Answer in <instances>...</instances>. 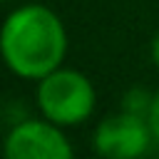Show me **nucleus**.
Listing matches in <instances>:
<instances>
[{
    "label": "nucleus",
    "mask_w": 159,
    "mask_h": 159,
    "mask_svg": "<svg viewBox=\"0 0 159 159\" xmlns=\"http://www.w3.org/2000/svg\"><path fill=\"white\" fill-rule=\"evenodd\" d=\"M7 70L22 80H42L62 67L67 32L57 12L45 5H22L12 10L0 35Z\"/></svg>",
    "instance_id": "1"
},
{
    "label": "nucleus",
    "mask_w": 159,
    "mask_h": 159,
    "mask_svg": "<svg viewBox=\"0 0 159 159\" xmlns=\"http://www.w3.org/2000/svg\"><path fill=\"white\" fill-rule=\"evenodd\" d=\"M37 107L42 117L60 127H72L94 112V87L92 82L67 67H57L42 80H37Z\"/></svg>",
    "instance_id": "2"
},
{
    "label": "nucleus",
    "mask_w": 159,
    "mask_h": 159,
    "mask_svg": "<svg viewBox=\"0 0 159 159\" xmlns=\"http://www.w3.org/2000/svg\"><path fill=\"white\" fill-rule=\"evenodd\" d=\"M152 139L154 134L147 117L122 109L117 114L104 117L97 124L92 134V147L97 154L107 159H134L149 149Z\"/></svg>",
    "instance_id": "3"
},
{
    "label": "nucleus",
    "mask_w": 159,
    "mask_h": 159,
    "mask_svg": "<svg viewBox=\"0 0 159 159\" xmlns=\"http://www.w3.org/2000/svg\"><path fill=\"white\" fill-rule=\"evenodd\" d=\"M7 159H70L72 147L62 127L45 119L17 122L5 137Z\"/></svg>",
    "instance_id": "4"
},
{
    "label": "nucleus",
    "mask_w": 159,
    "mask_h": 159,
    "mask_svg": "<svg viewBox=\"0 0 159 159\" xmlns=\"http://www.w3.org/2000/svg\"><path fill=\"white\" fill-rule=\"evenodd\" d=\"M152 94L154 92H147V89H132V92H127V97L122 102V109H127L132 114L147 117L149 114V107H152Z\"/></svg>",
    "instance_id": "5"
},
{
    "label": "nucleus",
    "mask_w": 159,
    "mask_h": 159,
    "mask_svg": "<svg viewBox=\"0 0 159 159\" xmlns=\"http://www.w3.org/2000/svg\"><path fill=\"white\" fill-rule=\"evenodd\" d=\"M147 122H149V127H152V134H154V139L159 142V89L152 94V107H149Z\"/></svg>",
    "instance_id": "6"
},
{
    "label": "nucleus",
    "mask_w": 159,
    "mask_h": 159,
    "mask_svg": "<svg viewBox=\"0 0 159 159\" xmlns=\"http://www.w3.org/2000/svg\"><path fill=\"white\" fill-rule=\"evenodd\" d=\"M152 60H154V65L159 67V32H157L154 40H152Z\"/></svg>",
    "instance_id": "7"
}]
</instances>
